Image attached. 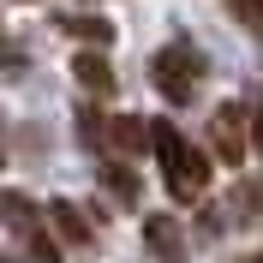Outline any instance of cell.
I'll list each match as a JSON object with an SVG mask.
<instances>
[{"label": "cell", "mask_w": 263, "mask_h": 263, "mask_svg": "<svg viewBox=\"0 0 263 263\" xmlns=\"http://www.w3.org/2000/svg\"><path fill=\"white\" fill-rule=\"evenodd\" d=\"M149 149H156V162H162V180L174 197H203V185H210V156L197 144H185L180 126H167V120H156L149 126Z\"/></svg>", "instance_id": "obj_1"}, {"label": "cell", "mask_w": 263, "mask_h": 263, "mask_svg": "<svg viewBox=\"0 0 263 263\" xmlns=\"http://www.w3.org/2000/svg\"><path fill=\"white\" fill-rule=\"evenodd\" d=\"M149 84H156L167 102H192L197 84H203V54H197L192 42H167V48H156V60H149Z\"/></svg>", "instance_id": "obj_2"}, {"label": "cell", "mask_w": 263, "mask_h": 263, "mask_svg": "<svg viewBox=\"0 0 263 263\" xmlns=\"http://www.w3.org/2000/svg\"><path fill=\"white\" fill-rule=\"evenodd\" d=\"M210 149H215V162H228V167L246 162L251 138H246V108H239V102H221L210 114Z\"/></svg>", "instance_id": "obj_3"}, {"label": "cell", "mask_w": 263, "mask_h": 263, "mask_svg": "<svg viewBox=\"0 0 263 263\" xmlns=\"http://www.w3.org/2000/svg\"><path fill=\"white\" fill-rule=\"evenodd\" d=\"M72 78H78L90 96H114V84H120L114 66L102 60V48H78V54H72Z\"/></svg>", "instance_id": "obj_4"}, {"label": "cell", "mask_w": 263, "mask_h": 263, "mask_svg": "<svg viewBox=\"0 0 263 263\" xmlns=\"http://www.w3.org/2000/svg\"><path fill=\"white\" fill-rule=\"evenodd\" d=\"M144 246L156 251L162 263H180L185 257V233H180L174 215H144Z\"/></svg>", "instance_id": "obj_5"}, {"label": "cell", "mask_w": 263, "mask_h": 263, "mask_svg": "<svg viewBox=\"0 0 263 263\" xmlns=\"http://www.w3.org/2000/svg\"><path fill=\"white\" fill-rule=\"evenodd\" d=\"M60 30H66V36H78L84 48H108V42H114V24H108V18H96V12H66V18H60Z\"/></svg>", "instance_id": "obj_6"}, {"label": "cell", "mask_w": 263, "mask_h": 263, "mask_svg": "<svg viewBox=\"0 0 263 263\" xmlns=\"http://www.w3.org/2000/svg\"><path fill=\"white\" fill-rule=\"evenodd\" d=\"M48 221L60 228V239H72V246H90V221L78 215V203H72V197H54V203H48Z\"/></svg>", "instance_id": "obj_7"}, {"label": "cell", "mask_w": 263, "mask_h": 263, "mask_svg": "<svg viewBox=\"0 0 263 263\" xmlns=\"http://www.w3.org/2000/svg\"><path fill=\"white\" fill-rule=\"evenodd\" d=\"M0 221H6L12 233H24V239L42 228V221H36V203H30L24 192H0Z\"/></svg>", "instance_id": "obj_8"}, {"label": "cell", "mask_w": 263, "mask_h": 263, "mask_svg": "<svg viewBox=\"0 0 263 263\" xmlns=\"http://www.w3.org/2000/svg\"><path fill=\"white\" fill-rule=\"evenodd\" d=\"M108 132H114V149H126V156H138V149L149 144V126H144L138 114H114V126H108Z\"/></svg>", "instance_id": "obj_9"}, {"label": "cell", "mask_w": 263, "mask_h": 263, "mask_svg": "<svg viewBox=\"0 0 263 263\" xmlns=\"http://www.w3.org/2000/svg\"><path fill=\"white\" fill-rule=\"evenodd\" d=\"M102 185H108V192H114L120 203H132V210H138V192H144V185H138V174H132V167H120V162H102Z\"/></svg>", "instance_id": "obj_10"}, {"label": "cell", "mask_w": 263, "mask_h": 263, "mask_svg": "<svg viewBox=\"0 0 263 263\" xmlns=\"http://www.w3.org/2000/svg\"><path fill=\"white\" fill-rule=\"evenodd\" d=\"M228 12H233V18H239V24H246V30L263 42V0H228Z\"/></svg>", "instance_id": "obj_11"}, {"label": "cell", "mask_w": 263, "mask_h": 263, "mask_svg": "<svg viewBox=\"0 0 263 263\" xmlns=\"http://www.w3.org/2000/svg\"><path fill=\"white\" fill-rule=\"evenodd\" d=\"M78 138L84 144H102V114L96 108H78Z\"/></svg>", "instance_id": "obj_12"}, {"label": "cell", "mask_w": 263, "mask_h": 263, "mask_svg": "<svg viewBox=\"0 0 263 263\" xmlns=\"http://www.w3.org/2000/svg\"><path fill=\"white\" fill-rule=\"evenodd\" d=\"M18 66H24V48H18V42H6V36H0V72H18Z\"/></svg>", "instance_id": "obj_13"}, {"label": "cell", "mask_w": 263, "mask_h": 263, "mask_svg": "<svg viewBox=\"0 0 263 263\" xmlns=\"http://www.w3.org/2000/svg\"><path fill=\"white\" fill-rule=\"evenodd\" d=\"M246 120H251V149L263 156V102H251V108H246Z\"/></svg>", "instance_id": "obj_14"}, {"label": "cell", "mask_w": 263, "mask_h": 263, "mask_svg": "<svg viewBox=\"0 0 263 263\" xmlns=\"http://www.w3.org/2000/svg\"><path fill=\"white\" fill-rule=\"evenodd\" d=\"M239 263H257V257H239Z\"/></svg>", "instance_id": "obj_15"}]
</instances>
